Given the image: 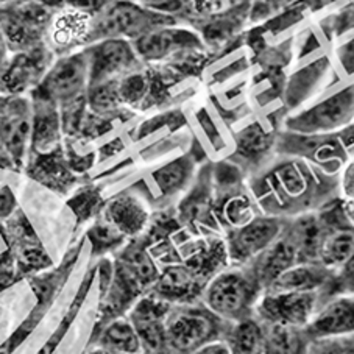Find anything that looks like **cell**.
<instances>
[{"label":"cell","mask_w":354,"mask_h":354,"mask_svg":"<svg viewBox=\"0 0 354 354\" xmlns=\"http://www.w3.org/2000/svg\"><path fill=\"white\" fill-rule=\"evenodd\" d=\"M106 222L125 237H138L147 228L150 214L147 206L136 195L122 194L108 205Z\"/></svg>","instance_id":"21"},{"label":"cell","mask_w":354,"mask_h":354,"mask_svg":"<svg viewBox=\"0 0 354 354\" xmlns=\"http://www.w3.org/2000/svg\"><path fill=\"white\" fill-rule=\"evenodd\" d=\"M286 218L266 214L256 216L239 228L225 233L230 266H245L267 250L281 234Z\"/></svg>","instance_id":"10"},{"label":"cell","mask_w":354,"mask_h":354,"mask_svg":"<svg viewBox=\"0 0 354 354\" xmlns=\"http://www.w3.org/2000/svg\"><path fill=\"white\" fill-rule=\"evenodd\" d=\"M30 134H32V120H30L28 103L24 99L10 100L5 115L0 120V140L17 166L22 162Z\"/></svg>","instance_id":"19"},{"label":"cell","mask_w":354,"mask_h":354,"mask_svg":"<svg viewBox=\"0 0 354 354\" xmlns=\"http://www.w3.org/2000/svg\"><path fill=\"white\" fill-rule=\"evenodd\" d=\"M178 218L191 230L206 227L212 231H221L214 216V185L211 167L201 170L198 185L180 203Z\"/></svg>","instance_id":"18"},{"label":"cell","mask_w":354,"mask_h":354,"mask_svg":"<svg viewBox=\"0 0 354 354\" xmlns=\"http://www.w3.org/2000/svg\"><path fill=\"white\" fill-rule=\"evenodd\" d=\"M274 155L295 156L331 175H340L354 158V124L335 133L301 134L281 128Z\"/></svg>","instance_id":"5"},{"label":"cell","mask_w":354,"mask_h":354,"mask_svg":"<svg viewBox=\"0 0 354 354\" xmlns=\"http://www.w3.org/2000/svg\"><path fill=\"white\" fill-rule=\"evenodd\" d=\"M320 308L319 292H264L254 308L262 325L306 328Z\"/></svg>","instance_id":"8"},{"label":"cell","mask_w":354,"mask_h":354,"mask_svg":"<svg viewBox=\"0 0 354 354\" xmlns=\"http://www.w3.org/2000/svg\"><path fill=\"white\" fill-rule=\"evenodd\" d=\"M207 283L197 273L181 262L167 264L162 268L156 283L147 295L160 298L170 304H185L201 301Z\"/></svg>","instance_id":"16"},{"label":"cell","mask_w":354,"mask_h":354,"mask_svg":"<svg viewBox=\"0 0 354 354\" xmlns=\"http://www.w3.org/2000/svg\"><path fill=\"white\" fill-rule=\"evenodd\" d=\"M133 47L144 63H161L169 58L206 48L197 32L178 26L156 28L142 38L133 41Z\"/></svg>","instance_id":"12"},{"label":"cell","mask_w":354,"mask_h":354,"mask_svg":"<svg viewBox=\"0 0 354 354\" xmlns=\"http://www.w3.org/2000/svg\"><path fill=\"white\" fill-rule=\"evenodd\" d=\"M225 342L231 354H264V328L254 317L233 323Z\"/></svg>","instance_id":"24"},{"label":"cell","mask_w":354,"mask_h":354,"mask_svg":"<svg viewBox=\"0 0 354 354\" xmlns=\"http://www.w3.org/2000/svg\"><path fill=\"white\" fill-rule=\"evenodd\" d=\"M194 354H231V350L225 340H216L201 346L200 350H197Z\"/></svg>","instance_id":"32"},{"label":"cell","mask_w":354,"mask_h":354,"mask_svg":"<svg viewBox=\"0 0 354 354\" xmlns=\"http://www.w3.org/2000/svg\"><path fill=\"white\" fill-rule=\"evenodd\" d=\"M247 183L262 214L279 218L317 212L342 198L340 175L323 172L295 156L274 155Z\"/></svg>","instance_id":"1"},{"label":"cell","mask_w":354,"mask_h":354,"mask_svg":"<svg viewBox=\"0 0 354 354\" xmlns=\"http://www.w3.org/2000/svg\"><path fill=\"white\" fill-rule=\"evenodd\" d=\"M3 2H10V0H0V3H3Z\"/></svg>","instance_id":"36"},{"label":"cell","mask_w":354,"mask_h":354,"mask_svg":"<svg viewBox=\"0 0 354 354\" xmlns=\"http://www.w3.org/2000/svg\"><path fill=\"white\" fill-rule=\"evenodd\" d=\"M8 42L5 38L3 28H2V21H0V77H2L3 71L7 69L8 61H7V53H8Z\"/></svg>","instance_id":"34"},{"label":"cell","mask_w":354,"mask_h":354,"mask_svg":"<svg viewBox=\"0 0 354 354\" xmlns=\"http://www.w3.org/2000/svg\"><path fill=\"white\" fill-rule=\"evenodd\" d=\"M89 86V59L86 48L67 53L48 67L33 91V99L48 100L55 105H69L86 95Z\"/></svg>","instance_id":"7"},{"label":"cell","mask_w":354,"mask_h":354,"mask_svg":"<svg viewBox=\"0 0 354 354\" xmlns=\"http://www.w3.org/2000/svg\"><path fill=\"white\" fill-rule=\"evenodd\" d=\"M292 0H253V7L250 8V19L253 22L277 13L279 8L288 5Z\"/></svg>","instance_id":"30"},{"label":"cell","mask_w":354,"mask_h":354,"mask_svg":"<svg viewBox=\"0 0 354 354\" xmlns=\"http://www.w3.org/2000/svg\"><path fill=\"white\" fill-rule=\"evenodd\" d=\"M233 323L212 313L203 301L170 304L166 317L167 354H194L211 342L225 340Z\"/></svg>","instance_id":"3"},{"label":"cell","mask_w":354,"mask_h":354,"mask_svg":"<svg viewBox=\"0 0 354 354\" xmlns=\"http://www.w3.org/2000/svg\"><path fill=\"white\" fill-rule=\"evenodd\" d=\"M279 130L272 127L266 128L259 122L250 124L236 136V151L230 161L248 178L274 156V144Z\"/></svg>","instance_id":"15"},{"label":"cell","mask_w":354,"mask_h":354,"mask_svg":"<svg viewBox=\"0 0 354 354\" xmlns=\"http://www.w3.org/2000/svg\"><path fill=\"white\" fill-rule=\"evenodd\" d=\"M297 264H301L300 245H298L295 231L292 228L290 218H286L283 231L272 245L264 250L258 258L248 262L264 290L281 273Z\"/></svg>","instance_id":"14"},{"label":"cell","mask_w":354,"mask_h":354,"mask_svg":"<svg viewBox=\"0 0 354 354\" xmlns=\"http://www.w3.org/2000/svg\"><path fill=\"white\" fill-rule=\"evenodd\" d=\"M306 331L313 342L354 335V295H339L323 303Z\"/></svg>","instance_id":"17"},{"label":"cell","mask_w":354,"mask_h":354,"mask_svg":"<svg viewBox=\"0 0 354 354\" xmlns=\"http://www.w3.org/2000/svg\"><path fill=\"white\" fill-rule=\"evenodd\" d=\"M354 124V83L325 97L314 105L288 115L283 130L301 134L335 133Z\"/></svg>","instance_id":"6"},{"label":"cell","mask_w":354,"mask_h":354,"mask_svg":"<svg viewBox=\"0 0 354 354\" xmlns=\"http://www.w3.org/2000/svg\"><path fill=\"white\" fill-rule=\"evenodd\" d=\"M15 207V197L8 187H3L0 191V217L8 216Z\"/></svg>","instance_id":"33"},{"label":"cell","mask_w":354,"mask_h":354,"mask_svg":"<svg viewBox=\"0 0 354 354\" xmlns=\"http://www.w3.org/2000/svg\"><path fill=\"white\" fill-rule=\"evenodd\" d=\"M103 351L114 354H142V345L128 319H114L99 335Z\"/></svg>","instance_id":"23"},{"label":"cell","mask_w":354,"mask_h":354,"mask_svg":"<svg viewBox=\"0 0 354 354\" xmlns=\"http://www.w3.org/2000/svg\"><path fill=\"white\" fill-rule=\"evenodd\" d=\"M340 194L342 198L354 200V158L340 174Z\"/></svg>","instance_id":"31"},{"label":"cell","mask_w":354,"mask_h":354,"mask_svg":"<svg viewBox=\"0 0 354 354\" xmlns=\"http://www.w3.org/2000/svg\"><path fill=\"white\" fill-rule=\"evenodd\" d=\"M320 306L325 301L339 295H354V254L339 268H335L329 283L320 292Z\"/></svg>","instance_id":"26"},{"label":"cell","mask_w":354,"mask_h":354,"mask_svg":"<svg viewBox=\"0 0 354 354\" xmlns=\"http://www.w3.org/2000/svg\"><path fill=\"white\" fill-rule=\"evenodd\" d=\"M91 241L94 242V252L99 250V253L108 252V250H114L120 247L125 242L127 237L115 230L111 223L97 225L89 233Z\"/></svg>","instance_id":"28"},{"label":"cell","mask_w":354,"mask_h":354,"mask_svg":"<svg viewBox=\"0 0 354 354\" xmlns=\"http://www.w3.org/2000/svg\"><path fill=\"white\" fill-rule=\"evenodd\" d=\"M333 274L334 270L319 262H301L281 273L264 292H320Z\"/></svg>","instance_id":"20"},{"label":"cell","mask_w":354,"mask_h":354,"mask_svg":"<svg viewBox=\"0 0 354 354\" xmlns=\"http://www.w3.org/2000/svg\"><path fill=\"white\" fill-rule=\"evenodd\" d=\"M320 216L323 218V237L319 264L335 270L354 254V225L348 221L342 198L322 207Z\"/></svg>","instance_id":"11"},{"label":"cell","mask_w":354,"mask_h":354,"mask_svg":"<svg viewBox=\"0 0 354 354\" xmlns=\"http://www.w3.org/2000/svg\"><path fill=\"white\" fill-rule=\"evenodd\" d=\"M89 59V86L122 80L144 69L133 42L127 39H105L86 47Z\"/></svg>","instance_id":"9"},{"label":"cell","mask_w":354,"mask_h":354,"mask_svg":"<svg viewBox=\"0 0 354 354\" xmlns=\"http://www.w3.org/2000/svg\"><path fill=\"white\" fill-rule=\"evenodd\" d=\"M264 328V354H309L313 339L306 328L262 325Z\"/></svg>","instance_id":"22"},{"label":"cell","mask_w":354,"mask_h":354,"mask_svg":"<svg viewBox=\"0 0 354 354\" xmlns=\"http://www.w3.org/2000/svg\"><path fill=\"white\" fill-rule=\"evenodd\" d=\"M342 206H344V211L348 217V221L354 225V200L342 198Z\"/></svg>","instance_id":"35"},{"label":"cell","mask_w":354,"mask_h":354,"mask_svg":"<svg viewBox=\"0 0 354 354\" xmlns=\"http://www.w3.org/2000/svg\"><path fill=\"white\" fill-rule=\"evenodd\" d=\"M194 175V161L183 156L166 166L158 169L153 174V180L162 197H174L187 186Z\"/></svg>","instance_id":"25"},{"label":"cell","mask_w":354,"mask_h":354,"mask_svg":"<svg viewBox=\"0 0 354 354\" xmlns=\"http://www.w3.org/2000/svg\"><path fill=\"white\" fill-rule=\"evenodd\" d=\"M39 2L48 10L74 11V13L95 16L113 0H39Z\"/></svg>","instance_id":"27"},{"label":"cell","mask_w":354,"mask_h":354,"mask_svg":"<svg viewBox=\"0 0 354 354\" xmlns=\"http://www.w3.org/2000/svg\"><path fill=\"white\" fill-rule=\"evenodd\" d=\"M262 294L264 288L252 267L228 266L207 283L201 301L223 320L237 323L253 319Z\"/></svg>","instance_id":"4"},{"label":"cell","mask_w":354,"mask_h":354,"mask_svg":"<svg viewBox=\"0 0 354 354\" xmlns=\"http://www.w3.org/2000/svg\"><path fill=\"white\" fill-rule=\"evenodd\" d=\"M170 303L145 294L134 303L128 320L142 345V354H167L166 317Z\"/></svg>","instance_id":"13"},{"label":"cell","mask_w":354,"mask_h":354,"mask_svg":"<svg viewBox=\"0 0 354 354\" xmlns=\"http://www.w3.org/2000/svg\"><path fill=\"white\" fill-rule=\"evenodd\" d=\"M309 354H354V335L314 340Z\"/></svg>","instance_id":"29"},{"label":"cell","mask_w":354,"mask_h":354,"mask_svg":"<svg viewBox=\"0 0 354 354\" xmlns=\"http://www.w3.org/2000/svg\"><path fill=\"white\" fill-rule=\"evenodd\" d=\"M180 19L144 7L136 0H113L91 17L84 46L105 39L136 41L156 28L178 26Z\"/></svg>","instance_id":"2"}]
</instances>
